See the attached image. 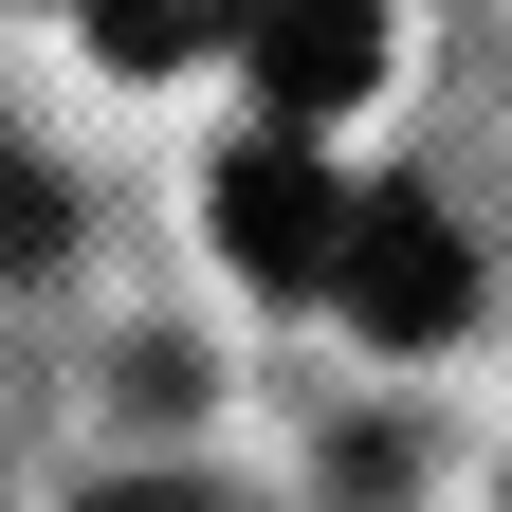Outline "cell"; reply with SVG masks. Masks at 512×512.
Here are the masks:
<instances>
[{
	"label": "cell",
	"mask_w": 512,
	"mask_h": 512,
	"mask_svg": "<svg viewBox=\"0 0 512 512\" xmlns=\"http://www.w3.org/2000/svg\"><path fill=\"white\" fill-rule=\"evenodd\" d=\"M330 311H348V330H384V348H439V330L476 311L458 220H439L421 183H366V202H348V238H330Z\"/></svg>",
	"instance_id": "6da1fadb"
},
{
	"label": "cell",
	"mask_w": 512,
	"mask_h": 512,
	"mask_svg": "<svg viewBox=\"0 0 512 512\" xmlns=\"http://www.w3.org/2000/svg\"><path fill=\"white\" fill-rule=\"evenodd\" d=\"M330 238H348V183L293 147V128H256V147L220 165V256L256 293H330Z\"/></svg>",
	"instance_id": "7a4b0ae2"
},
{
	"label": "cell",
	"mask_w": 512,
	"mask_h": 512,
	"mask_svg": "<svg viewBox=\"0 0 512 512\" xmlns=\"http://www.w3.org/2000/svg\"><path fill=\"white\" fill-rule=\"evenodd\" d=\"M238 55H256V92H275V128H330L384 74V0H238Z\"/></svg>",
	"instance_id": "3957f363"
},
{
	"label": "cell",
	"mask_w": 512,
	"mask_h": 512,
	"mask_svg": "<svg viewBox=\"0 0 512 512\" xmlns=\"http://www.w3.org/2000/svg\"><path fill=\"white\" fill-rule=\"evenodd\" d=\"M74 19H92L110 74H183L202 37H238V0H74Z\"/></svg>",
	"instance_id": "277c9868"
},
{
	"label": "cell",
	"mask_w": 512,
	"mask_h": 512,
	"mask_svg": "<svg viewBox=\"0 0 512 512\" xmlns=\"http://www.w3.org/2000/svg\"><path fill=\"white\" fill-rule=\"evenodd\" d=\"M55 238H74V183H55V165L19 147V128H0V275H37Z\"/></svg>",
	"instance_id": "5b68a950"
},
{
	"label": "cell",
	"mask_w": 512,
	"mask_h": 512,
	"mask_svg": "<svg viewBox=\"0 0 512 512\" xmlns=\"http://www.w3.org/2000/svg\"><path fill=\"white\" fill-rule=\"evenodd\" d=\"M92 512H220V494H183V476H128V494H92Z\"/></svg>",
	"instance_id": "8992f818"
}]
</instances>
